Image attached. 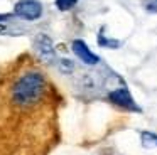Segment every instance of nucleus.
Returning a JSON list of instances; mask_svg holds the SVG:
<instances>
[{
    "label": "nucleus",
    "instance_id": "f257e3e1",
    "mask_svg": "<svg viewBox=\"0 0 157 155\" xmlns=\"http://www.w3.org/2000/svg\"><path fill=\"white\" fill-rule=\"evenodd\" d=\"M46 91V79L41 73L31 71L19 78L12 88V100L17 106H32L36 104Z\"/></svg>",
    "mask_w": 157,
    "mask_h": 155
},
{
    "label": "nucleus",
    "instance_id": "f03ea898",
    "mask_svg": "<svg viewBox=\"0 0 157 155\" xmlns=\"http://www.w3.org/2000/svg\"><path fill=\"white\" fill-rule=\"evenodd\" d=\"M14 15L24 20H37L42 15V5L39 0H19L14 5Z\"/></svg>",
    "mask_w": 157,
    "mask_h": 155
},
{
    "label": "nucleus",
    "instance_id": "7ed1b4c3",
    "mask_svg": "<svg viewBox=\"0 0 157 155\" xmlns=\"http://www.w3.org/2000/svg\"><path fill=\"white\" fill-rule=\"evenodd\" d=\"M34 51L39 56V59H42L44 62H52L56 59V51L52 39L48 34H37L34 39Z\"/></svg>",
    "mask_w": 157,
    "mask_h": 155
},
{
    "label": "nucleus",
    "instance_id": "20e7f679",
    "mask_svg": "<svg viewBox=\"0 0 157 155\" xmlns=\"http://www.w3.org/2000/svg\"><path fill=\"white\" fill-rule=\"evenodd\" d=\"M110 101L117 106L123 108V110H130V111H140V108L137 106V103L133 101L132 94H130L128 89L125 88H120V89H115L110 93Z\"/></svg>",
    "mask_w": 157,
    "mask_h": 155
},
{
    "label": "nucleus",
    "instance_id": "39448f33",
    "mask_svg": "<svg viewBox=\"0 0 157 155\" xmlns=\"http://www.w3.org/2000/svg\"><path fill=\"white\" fill-rule=\"evenodd\" d=\"M71 49H73V52H75L76 56H78L85 64H88V66H95V64H98V62H100V57L96 56V54L93 52V51L90 49L88 46H86L85 40H81V39L73 40Z\"/></svg>",
    "mask_w": 157,
    "mask_h": 155
},
{
    "label": "nucleus",
    "instance_id": "423d86ee",
    "mask_svg": "<svg viewBox=\"0 0 157 155\" xmlns=\"http://www.w3.org/2000/svg\"><path fill=\"white\" fill-rule=\"evenodd\" d=\"M140 142H142V147H145V148H155L157 147V133L144 130L140 133Z\"/></svg>",
    "mask_w": 157,
    "mask_h": 155
},
{
    "label": "nucleus",
    "instance_id": "0eeeda50",
    "mask_svg": "<svg viewBox=\"0 0 157 155\" xmlns=\"http://www.w3.org/2000/svg\"><path fill=\"white\" fill-rule=\"evenodd\" d=\"M98 44L101 47H108V49H117V47H120V40L108 39V37H105L103 34H100V36H98Z\"/></svg>",
    "mask_w": 157,
    "mask_h": 155
},
{
    "label": "nucleus",
    "instance_id": "6e6552de",
    "mask_svg": "<svg viewBox=\"0 0 157 155\" xmlns=\"http://www.w3.org/2000/svg\"><path fill=\"white\" fill-rule=\"evenodd\" d=\"M58 67H59V71L64 73V74H71L73 71H75V64H73V61H69V59H59Z\"/></svg>",
    "mask_w": 157,
    "mask_h": 155
},
{
    "label": "nucleus",
    "instance_id": "1a4fd4ad",
    "mask_svg": "<svg viewBox=\"0 0 157 155\" xmlns=\"http://www.w3.org/2000/svg\"><path fill=\"white\" fill-rule=\"evenodd\" d=\"M78 3V0H56V7H58L61 12H68L73 7Z\"/></svg>",
    "mask_w": 157,
    "mask_h": 155
},
{
    "label": "nucleus",
    "instance_id": "9d476101",
    "mask_svg": "<svg viewBox=\"0 0 157 155\" xmlns=\"http://www.w3.org/2000/svg\"><path fill=\"white\" fill-rule=\"evenodd\" d=\"M145 9L149 10L150 13L157 12V0H150V2H147V3H145Z\"/></svg>",
    "mask_w": 157,
    "mask_h": 155
}]
</instances>
